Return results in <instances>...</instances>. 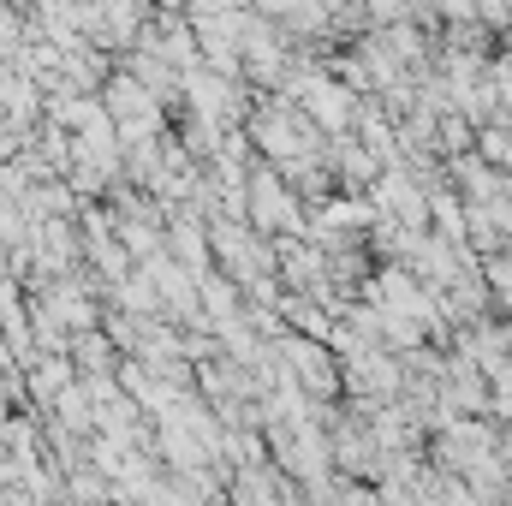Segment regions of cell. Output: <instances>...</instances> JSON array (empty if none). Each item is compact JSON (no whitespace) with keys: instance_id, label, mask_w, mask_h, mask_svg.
Here are the masks:
<instances>
[{"instance_id":"cell-1","label":"cell","mask_w":512,"mask_h":506,"mask_svg":"<svg viewBox=\"0 0 512 506\" xmlns=\"http://www.w3.org/2000/svg\"><path fill=\"white\" fill-rule=\"evenodd\" d=\"M108 120L126 131V137H143V131L161 126V102H155L137 78H114V84H108Z\"/></svg>"},{"instance_id":"cell-2","label":"cell","mask_w":512,"mask_h":506,"mask_svg":"<svg viewBox=\"0 0 512 506\" xmlns=\"http://www.w3.org/2000/svg\"><path fill=\"white\" fill-rule=\"evenodd\" d=\"M251 221L256 227H280V221H292V197L262 173V179H251Z\"/></svg>"}]
</instances>
